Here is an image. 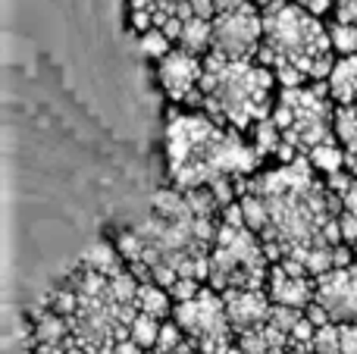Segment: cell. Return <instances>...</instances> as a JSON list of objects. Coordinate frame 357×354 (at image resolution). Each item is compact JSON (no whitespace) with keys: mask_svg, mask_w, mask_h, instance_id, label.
<instances>
[{"mask_svg":"<svg viewBox=\"0 0 357 354\" xmlns=\"http://www.w3.org/2000/svg\"><path fill=\"white\" fill-rule=\"evenodd\" d=\"M270 270H273L270 251L264 248L257 232L248 229L238 201H232L222 210L220 229H216V242H213V251H210L207 286H213L216 292L266 288Z\"/></svg>","mask_w":357,"mask_h":354,"instance_id":"obj_6","label":"cell"},{"mask_svg":"<svg viewBox=\"0 0 357 354\" xmlns=\"http://www.w3.org/2000/svg\"><path fill=\"white\" fill-rule=\"evenodd\" d=\"M226 207L213 188H169L154 194L151 213L119 236L116 248L144 282L169 288L176 279H207Z\"/></svg>","mask_w":357,"mask_h":354,"instance_id":"obj_2","label":"cell"},{"mask_svg":"<svg viewBox=\"0 0 357 354\" xmlns=\"http://www.w3.org/2000/svg\"><path fill=\"white\" fill-rule=\"evenodd\" d=\"M254 3H257V6H266V3H270V0H254Z\"/></svg>","mask_w":357,"mask_h":354,"instance_id":"obj_29","label":"cell"},{"mask_svg":"<svg viewBox=\"0 0 357 354\" xmlns=\"http://www.w3.org/2000/svg\"><path fill=\"white\" fill-rule=\"evenodd\" d=\"M260 163L245 132L216 123L207 113L169 110L167 116V169L176 188H213L226 204L248 185Z\"/></svg>","mask_w":357,"mask_h":354,"instance_id":"obj_3","label":"cell"},{"mask_svg":"<svg viewBox=\"0 0 357 354\" xmlns=\"http://www.w3.org/2000/svg\"><path fill=\"white\" fill-rule=\"evenodd\" d=\"M173 47H176V41L163 29H157V25L138 31V50H142L144 56H151V60H163Z\"/></svg>","mask_w":357,"mask_h":354,"instance_id":"obj_19","label":"cell"},{"mask_svg":"<svg viewBox=\"0 0 357 354\" xmlns=\"http://www.w3.org/2000/svg\"><path fill=\"white\" fill-rule=\"evenodd\" d=\"M291 3L304 6V10L317 13V16H329V13H333V6H335V0H291Z\"/></svg>","mask_w":357,"mask_h":354,"instance_id":"obj_24","label":"cell"},{"mask_svg":"<svg viewBox=\"0 0 357 354\" xmlns=\"http://www.w3.org/2000/svg\"><path fill=\"white\" fill-rule=\"evenodd\" d=\"M270 119L282 135L279 160L307 157L314 148L335 141V100L326 82H310L298 88H279V100Z\"/></svg>","mask_w":357,"mask_h":354,"instance_id":"obj_7","label":"cell"},{"mask_svg":"<svg viewBox=\"0 0 357 354\" xmlns=\"http://www.w3.org/2000/svg\"><path fill=\"white\" fill-rule=\"evenodd\" d=\"M226 354H248V351H245V348H241V345H238V342H235V345H232V348H229Z\"/></svg>","mask_w":357,"mask_h":354,"instance_id":"obj_28","label":"cell"},{"mask_svg":"<svg viewBox=\"0 0 357 354\" xmlns=\"http://www.w3.org/2000/svg\"><path fill=\"white\" fill-rule=\"evenodd\" d=\"M333 19H342V22H354L357 25V0H335Z\"/></svg>","mask_w":357,"mask_h":354,"instance_id":"obj_23","label":"cell"},{"mask_svg":"<svg viewBox=\"0 0 357 354\" xmlns=\"http://www.w3.org/2000/svg\"><path fill=\"white\" fill-rule=\"evenodd\" d=\"M245 0H213V10L216 13H226V10H235V6H241Z\"/></svg>","mask_w":357,"mask_h":354,"instance_id":"obj_27","label":"cell"},{"mask_svg":"<svg viewBox=\"0 0 357 354\" xmlns=\"http://www.w3.org/2000/svg\"><path fill=\"white\" fill-rule=\"evenodd\" d=\"M201 79H204V56L191 54V50L178 47V44L163 60H157V82H160L163 94L173 104L197 110V104H201Z\"/></svg>","mask_w":357,"mask_h":354,"instance_id":"obj_10","label":"cell"},{"mask_svg":"<svg viewBox=\"0 0 357 354\" xmlns=\"http://www.w3.org/2000/svg\"><path fill=\"white\" fill-rule=\"evenodd\" d=\"M178 47L191 50V54H210V44H213V19L210 16H188L178 31Z\"/></svg>","mask_w":357,"mask_h":354,"instance_id":"obj_16","label":"cell"},{"mask_svg":"<svg viewBox=\"0 0 357 354\" xmlns=\"http://www.w3.org/2000/svg\"><path fill=\"white\" fill-rule=\"evenodd\" d=\"M266 292H270L273 305L295 307V311H307V307L314 305L317 276H310L307 270L295 267V263H273Z\"/></svg>","mask_w":357,"mask_h":354,"instance_id":"obj_12","label":"cell"},{"mask_svg":"<svg viewBox=\"0 0 357 354\" xmlns=\"http://www.w3.org/2000/svg\"><path fill=\"white\" fill-rule=\"evenodd\" d=\"M335 135L345 148V167L357 176V98L351 104H335Z\"/></svg>","mask_w":357,"mask_h":354,"instance_id":"obj_15","label":"cell"},{"mask_svg":"<svg viewBox=\"0 0 357 354\" xmlns=\"http://www.w3.org/2000/svg\"><path fill=\"white\" fill-rule=\"evenodd\" d=\"M160 330H163V320L154 317V314H144L138 311V317L132 320V330H129V339L135 345H142L144 351H154L157 339H160Z\"/></svg>","mask_w":357,"mask_h":354,"instance_id":"obj_18","label":"cell"},{"mask_svg":"<svg viewBox=\"0 0 357 354\" xmlns=\"http://www.w3.org/2000/svg\"><path fill=\"white\" fill-rule=\"evenodd\" d=\"M264 44V10L254 0L213 16V44L210 50L222 56H257Z\"/></svg>","mask_w":357,"mask_h":354,"instance_id":"obj_9","label":"cell"},{"mask_svg":"<svg viewBox=\"0 0 357 354\" xmlns=\"http://www.w3.org/2000/svg\"><path fill=\"white\" fill-rule=\"evenodd\" d=\"M264 10V44L260 60L276 72L282 88L326 82L333 72L335 54L329 25L317 13L291 3V0H270Z\"/></svg>","mask_w":357,"mask_h":354,"instance_id":"obj_4","label":"cell"},{"mask_svg":"<svg viewBox=\"0 0 357 354\" xmlns=\"http://www.w3.org/2000/svg\"><path fill=\"white\" fill-rule=\"evenodd\" d=\"M31 354H69L66 345H35Z\"/></svg>","mask_w":357,"mask_h":354,"instance_id":"obj_26","label":"cell"},{"mask_svg":"<svg viewBox=\"0 0 357 354\" xmlns=\"http://www.w3.org/2000/svg\"><path fill=\"white\" fill-rule=\"evenodd\" d=\"M222 298H226L229 323H232L235 336L266 326L273 317V307H276L266 288H229L222 292Z\"/></svg>","mask_w":357,"mask_h":354,"instance_id":"obj_13","label":"cell"},{"mask_svg":"<svg viewBox=\"0 0 357 354\" xmlns=\"http://www.w3.org/2000/svg\"><path fill=\"white\" fill-rule=\"evenodd\" d=\"M173 320L204 354H226L238 339L229 323L226 298L213 286H201L195 298L178 301L173 307Z\"/></svg>","mask_w":357,"mask_h":354,"instance_id":"obj_8","label":"cell"},{"mask_svg":"<svg viewBox=\"0 0 357 354\" xmlns=\"http://www.w3.org/2000/svg\"><path fill=\"white\" fill-rule=\"evenodd\" d=\"M248 229L270 251L273 263H295L310 276L354 261L342 236V201L317 176L307 157L285 160L264 176H251L238 194Z\"/></svg>","mask_w":357,"mask_h":354,"instance_id":"obj_1","label":"cell"},{"mask_svg":"<svg viewBox=\"0 0 357 354\" xmlns=\"http://www.w3.org/2000/svg\"><path fill=\"white\" fill-rule=\"evenodd\" d=\"M342 354H357V323H339Z\"/></svg>","mask_w":357,"mask_h":354,"instance_id":"obj_22","label":"cell"},{"mask_svg":"<svg viewBox=\"0 0 357 354\" xmlns=\"http://www.w3.org/2000/svg\"><path fill=\"white\" fill-rule=\"evenodd\" d=\"M329 38H333V47H335L339 56H354L357 54V25L354 22L333 19V22H329Z\"/></svg>","mask_w":357,"mask_h":354,"instance_id":"obj_20","label":"cell"},{"mask_svg":"<svg viewBox=\"0 0 357 354\" xmlns=\"http://www.w3.org/2000/svg\"><path fill=\"white\" fill-rule=\"evenodd\" d=\"M279 88L276 72L260 56H222L210 50L204 56L197 110L235 132H251L257 123L270 119Z\"/></svg>","mask_w":357,"mask_h":354,"instance_id":"obj_5","label":"cell"},{"mask_svg":"<svg viewBox=\"0 0 357 354\" xmlns=\"http://www.w3.org/2000/svg\"><path fill=\"white\" fill-rule=\"evenodd\" d=\"M135 305H138V311L154 314V317L167 320V317H173L176 301L169 298V292L160 286V282H144V279H142V286H138V298H135Z\"/></svg>","mask_w":357,"mask_h":354,"instance_id":"obj_17","label":"cell"},{"mask_svg":"<svg viewBox=\"0 0 357 354\" xmlns=\"http://www.w3.org/2000/svg\"><path fill=\"white\" fill-rule=\"evenodd\" d=\"M148 354H204V351L197 348V345L191 342V339H185V342L178 345V348H173V351H148Z\"/></svg>","mask_w":357,"mask_h":354,"instance_id":"obj_25","label":"cell"},{"mask_svg":"<svg viewBox=\"0 0 357 354\" xmlns=\"http://www.w3.org/2000/svg\"><path fill=\"white\" fill-rule=\"evenodd\" d=\"M314 354H342V336H339V323H323L317 326L314 339H310Z\"/></svg>","mask_w":357,"mask_h":354,"instance_id":"obj_21","label":"cell"},{"mask_svg":"<svg viewBox=\"0 0 357 354\" xmlns=\"http://www.w3.org/2000/svg\"><path fill=\"white\" fill-rule=\"evenodd\" d=\"M326 182L333 185V192L342 201V236H345L348 248H351L357 261V176L335 173V176H326Z\"/></svg>","mask_w":357,"mask_h":354,"instance_id":"obj_14","label":"cell"},{"mask_svg":"<svg viewBox=\"0 0 357 354\" xmlns=\"http://www.w3.org/2000/svg\"><path fill=\"white\" fill-rule=\"evenodd\" d=\"M314 305H320L333 323H357V261L317 276Z\"/></svg>","mask_w":357,"mask_h":354,"instance_id":"obj_11","label":"cell"}]
</instances>
